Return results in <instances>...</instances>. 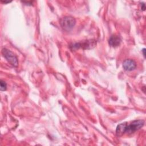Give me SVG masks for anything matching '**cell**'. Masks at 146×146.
I'll use <instances>...</instances> for the list:
<instances>
[{
	"label": "cell",
	"instance_id": "6da1fadb",
	"mask_svg": "<svg viewBox=\"0 0 146 146\" xmlns=\"http://www.w3.org/2000/svg\"><path fill=\"white\" fill-rule=\"evenodd\" d=\"M144 124L143 120H135L130 123L124 122L119 124L116 129V134L121 136L124 134H131L140 129Z\"/></svg>",
	"mask_w": 146,
	"mask_h": 146
},
{
	"label": "cell",
	"instance_id": "7a4b0ae2",
	"mask_svg": "<svg viewBox=\"0 0 146 146\" xmlns=\"http://www.w3.org/2000/svg\"><path fill=\"white\" fill-rule=\"evenodd\" d=\"M96 45V40L94 39H88L80 42H77L70 46L72 50L82 48V49H92Z\"/></svg>",
	"mask_w": 146,
	"mask_h": 146
},
{
	"label": "cell",
	"instance_id": "3957f363",
	"mask_svg": "<svg viewBox=\"0 0 146 146\" xmlns=\"http://www.w3.org/2000/svg\"><path fill=\"white\" fill-rule=\"evenodd\" d=\"M76 24L75 19L71 16H66L60 19V25L66 31L72 30Z\"/></svg>",
	"mask_w": 146,
	"mask_h": 146
},
{
	"label": "cell",
	"instance_id": "277c9868",
	"mask_svg": "<svg viewBox=\"0 0 146 146\" xmlns=\"http://www.w3.org/2000/svg\"><path fill=\"white\" fill-rule=\"evenodd\" d=\"M2 54L4 58L7 60V62L10 63V64L14 67L18 66V58L13 52L6 48H3L2 49Z\"/></svg>",
	"mask_w": 146,
	"mask_h": 146
},
{
	"label": "cell",
	"instance_id": "5b68a950",
	"mask_svg": "<svg viewBox=\"0 0 146 146\" xmlns=\"http://www.w3.org/2000/svg\"><path fill=\"white\" fill-rule=\"evenodd\" d=\"M123 67L124 70L127 71H131L135 70L136 67V62L131 59H125L123 63Z\"/></svg>",
	"mask_w": 146,
	"mask_h": 146
},
{
	"label": "cell",
	"instance_id": "8992f818",
	"mask_svg": "<svg viewBox=\"0 0 146 146\" xmlns=\"http://www.w3.org/2000/svg\"><path fill=\"white\" fill-rule=\"evenodd\" d=\"M121 40V38L118 35L113 34L110 37L108 40V43L111 47H116L120 45Z\"/></svg>",
	"mask_w": 146,
	"mask_h": 146
},
{
	"label": "cell",
	"instance_id": "52a82bcc",
	"mask_svg": "<svg viewBox=\"0 0 146 146\" xmlns=\"http://www.w3.org/2000/svg\"><path fill=\"white\" fill-rule=\"evenodd\" d=\"M7 89V84L6 83L2 80H0V90L1 91H6Z\"/></svg>",
	"mask_w": 146,
	"mask_h": 146
},
{
	"label": "cell",
	"instance_id": "ba28073f",
	"mask_svg": "<svg viewBox=\"0 0 146 146\" xmlns=\"http://www.w3.org/2000/svg\"><path fill=\"white\" fill-rule=\"evenodd\" d=\"M141 10L144 11L145 9V6L144 5V3H141Z\"/></svg>",
	"mask_w": 146,
	"mask_h": 146
},
{
	"label": "cell",
	"instance_id": "9c48e42d",
	"mask_svg": "<svg viewBox=\"0 0 146 146\" xmlns=\"http://www.w3.org/2000/svg\"><path fill=\"white\" fill-rule=\"evenodd\" d=\"M142 52H143V56L144 58H145V48H144L142 49Z\"/></svg>",
	"mask_w": 146,
	"mask_h": 146
}]
</instances>
